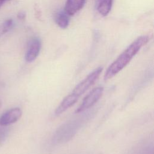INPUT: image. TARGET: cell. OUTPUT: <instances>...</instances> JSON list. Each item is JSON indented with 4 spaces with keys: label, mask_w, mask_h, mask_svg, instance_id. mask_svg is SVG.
Instances as JSON below:
<instances>
[{
    "label": "cell",
    "mask_w": 154,
    "mask_h": 154,
    "mask_svg": "<svg viewBox=\"0 0 154 154\" xmlns=\"http://www.w3.org/2000/svg\"><path fill=\"white\" fill-rule=\"evenodd\" d=\"M149 40L147 35L138 37L114 60L108 67L104 75V79L108 80L123 70L138 53L141 48L147 44Z\"/></svg>",
    "instance_id": "cell-1"
},
{
    "label": "cell",
    "mask_w": 154,
    "mask_h": 154,
    "mask_svg": "<svg viewBox=\"0 0 154 154\" xmlns=\"http://www.w3.org/2000/svg\"><path fill=\"white\" fill-rule=\"evenodd\" d=\"M87 117V115L75 117L62 125L57 129L54 135L52 143L54 144H60L68 141L77 133L87 119H88Z\"/></svg>",
    "instance_id": "cell-2"
},
{
    "label": "cell",
    "mask_w": 154,
    "mask_h": 154,
    "mask_svg": "<svg viewBox=\"0 0 154 154\" xmlns=\"http://www.w3.org/2000/svg\"><path fill=\"white\" fill-rule=\"evenodd\" d=\"M102 70L103 68L101 67H97L85 79L76 85L71 94L78 99L80 96H82L97 81L102 73Z\"/></svg>",
    "instance_id": "cell-3"
},
{
    "label": "cell",
    "mask_w": 154,
    "mask_h": 154,
    "mask_svg": "<svg viewBox=\"0 0 154 154\" xmlns=\"http://www.w3.org/2000/svg\"><path fill=\"white\" fill-rule=\"evenodd\" d=\"M103 88L98 87L93 89L83 99L82 103L76 109L75 112L77 114L83 112L92 107L101 97L103 94Z\"/></svg>",
    "instance_id": "cell-4"
},
{
    "label": "cell",
    "mask_w": 154,
    "mask_h": 154,
    "mask_svg": "<svg viewBox=\"0 0 154 154\" xmlns=\"http://www.w3.org/2000/svg\"><path fill=\"white\" fill-rule=\"evenodd\" d=\"M22 115V111L20 108L15 107L5 111L0 117V125L7 126L17 122Z\"/></svg>",
    "instance_id": "cell-5"
},
{
    "label": "cell",
    "mask_w": 154,
    "mask_h": 154,
    "mask_svg": "<svg viewBox=\"0 0 154 154\" xmlns=\"http://www.w3.org/2000/svg\"><path fill=\"white\" fill-rule=\"evenodd\" d=\"M42 43L41 40L38 37H34L29 42L26 52L25 54V60L28 63L34 61L38 55L41 50Z\"/></svg>",
    "instance_id": "cell-6"
},
{
    "label": "cell",
    "mask_w": 154,
    "mask_h": 154,
    "mask_svg": "<svg viewBox=\"0 0 154 154\" xmlns=\"http://www.w3.org/2000/svg\"><path fill=\"white\" fill-rule=\"evenodd\" d=\"M87 0H67L64 11L69 16H73L80 11L84 6Z\"/></svg>",
    "instance_id": "cell-7"
},
{
    "label": "cell",
    "mask_w": 154,
    "mask_h": 154,
    "mask_svg": "<svg viewBox=\"0 0 154 154\" xmlns=\"http://www.w3.org/2000/svg\"><path fill=\"white\" fill-rule=\"evenodd\" d=\"M78 99L75 97L73 94L70 93L69 95L66 96L64 99L61 101L60 105L57 107L55 113L56 115H60L66 111L67 109L73 106L77 101Z\"/></svg>",
    "instance_id": "cell-8"
},
{
    "label": "cell",
    "mask_w": 154,
    "mask_h": 154,
    "mask_svg": "<svg viewBox=\"0 0 154 154\" xmlns=\"http://www.w3.org/2000/svg\"><path fill=\"white\" fill-rule=\"evenodd\" d=\"M113 0H98L97 10L99 14L103 16H107L110 12Z\"/></svg>",
    "instance_id": "cell-9"
},
{
    "label": "cell",
    "mask_w": 154,
    "mask_h": 154,
    "mask_svg": "<svg viewBox=\"0 0 154 154\" xmlns=\"http://www.w3.org/2000/svg\"><path fill=\"white\" fill-rule=\"evenodd\" d=\"M69 16L64 11L59 12L55 17V22L62 29L66 28L70 22Z\"/></svg>",
    "instance_id": "cell-10"
},
{
    "label": "cell",
    "mask_w": 154,
    "mask_h": 154,
    "mask_svg": "<svg viewBox=\"0 0 154 154\" xmlns=\"http://www.w3.org/2000/svg\"><path fill=\"white\" fill-rule=\"evenodd\" d=\"M134 154H153L152 142L146 141L141 144L134 151Z\"/></svg>",
    "instance_id": "cell-11"
},
{
    "label": "cell",
    "mask_w": 154,
    "mask_h": 154,
    "mask_svg": "<svg viewBox=\"0 0 154 154\" xmlns=\"http://www.w3.org/2000/svg\"><path fill=\"white\" fill-rule=\"evenodd\" d=\"M14 25V22L13 19H9L5 20L0 25V37L4 35L5 33L8 32L12 28Z\"/></svg>",
    "instance_id": "cell-12"
},
{
    "label": "cell",
    "mask_w": 154,
    "mask_h": 154,
    "mask_svg": "<svg viewBox=\"0 0 154 154\" xmlns=\"http://www.w3.org/2000/svg\"><path fill=\"white\" fill-rule=\"evenodd\" d=\"M1 106H2V101H1V100L0 99V108L1 107Z\"/></svg>",
    "instance_id": "cell-13"
},
{
    "label": "cell",
    "mask_w": 154,
    "mask_h": 154,
    "mask_svg": "<svg viewBox=\"0 0 154 154\" xmlns=\"http://www.w3.org/2000/svg\"><path fill=\"white\" fill-rule=\"evenodd\" d=\"M0 8H1V7H0Z\"/></svg>",
    "instance_id": "cell-14"
}]
</instances>
